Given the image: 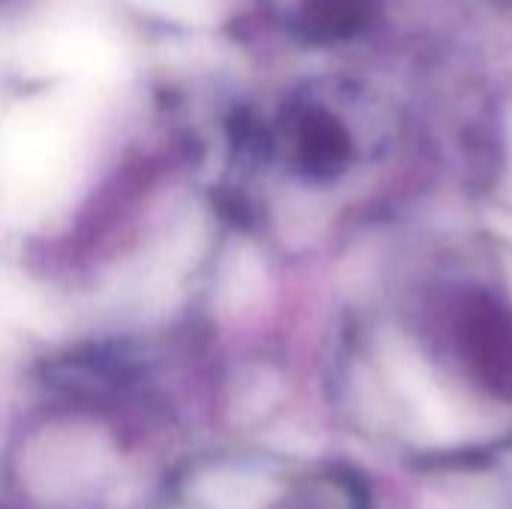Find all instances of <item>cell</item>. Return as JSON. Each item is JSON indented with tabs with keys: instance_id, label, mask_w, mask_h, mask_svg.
<instances>
[{
	"instance_id": "cell-1",
	"label": "cell",
	"mask_w": 512,
	"mask_h": 509,
	"mask_svg": "<svg viewBox=\"0 0 512 509\" xmlns=\"http://www.w3.org/2000/svg\"><path fill=\"white\" fill-rule=\"evenodd\" d=\"M87 123L69 90L27 102L0 120V207L12 219L51 213L84 165Z\"/></svg>"
},
{
	"instance_id": "cell-3",
	"label": "cell",
	"mask_w": 512,
	"mask_h": 509,
	"mask_svg": "<svg viewBox=\"0 0 512 509\" xmlns=\"http://www.w3.org/2000/svg\"><path fill=\"white\" fill-rule=\"evenodd\" d=\"M150 12L162 18H174L183 24H207L219 15L222 0H138Z\"/></svg>"
},
{
	"instance_id": "cell-2",
	"label": "cell",
	"mask_w": 512,
	"mask_h": 509,
	"mask_svg": "<svg viewBox=\"0 0 512 509\" xmlns=\"http://www.w3.org/2000/svg\"><path fill=\"white\" fill-rule=\"evenodd\" d=\"M159 509H339V498L288 465L255 453H201L165 480Z\"/></svg>"
}]
</instances>
